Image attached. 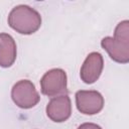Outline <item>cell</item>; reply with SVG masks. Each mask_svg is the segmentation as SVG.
Instances as JSON below:
<instances>
[{
	"label": "cell",
	"mask_w": 129,
	"mask_h": 129,
	"mask_svg": "<svg viewBox=\"0 0 129 129\" xmlns=\"http://www.w3.org/2000/svg\"><path fill=\"white\" fill-rule=\"evenodd\" d=\"M101 46L111 59L119 63L129 61V21L119 22L115 28L114 36H106L101 40Z\"/></svg>",
	"instance_id": "6da1fadb"
},
{
	"label": "cell",
	"mask_w": 129,
	"mask_h": 129,
	"mask_svg": "<svg viewBox=\"0 0 129 129\" xmlns=\"http://www.w3.org/2000/svg\"><path fill=\"white\" fill-rule=\"evenodd\" d=\"M8 24L16 32L29 35L36 32L41 25L40 14L28 5L15 6L8 15Z\"/></svg>",
	"instance_id": "7a4b0ae2"
},
{
	"label": "cell",
	"mask_w": 129,
	"mask_h": 129,
	"mask_svg": "<svg viewBox=\"0 0 129 129\" xmlns=\"http://www.w3.org/2000/svg\"><path fill=\"white\" fill-rule=\"evenodd\" d=\"M67 81V74L63 70L51 69L47 71L40 80L41 93L50 98L68 95Z\"/></svg>",
	"instance_id": "3957f363"
},
{
	"label": "cell",
	"mask_w": 129,
	"mask_h": 129,
	"mask_svg": "<svg viewBox=\"0 0 129 129\" xmlns=\"http://www.w3.org/2000/svg\"><path fill=\"white\" fill-rule=\"evenodd\" d=\"M11 98L14 104L21 109L33 108L40 100L34 84L29 80H20L11 90Z\"/></svg>",
	"instance_id": "277c9868"
},
{
	"label": "cell",
	"mask_w": 129,
	"mask_h": 129,
	"mask_svg": "<svg viewBox=\"0 0 129 129\" xmlns=\"http://www.w3.org/2000/svg\"><path fill=\"white\" fill-rule=\"evenodd\" d=\"M76 106L84 115H95L102 111L104 98L101 93L94 90H81L76 93Z\"/></svg>",
	"instance_id": "5b68a950"
},
{
	"label": "cell",
	"mask_w": 129,
	"mask_h": 129,
	"mask_svg": "<svg viewBox=\"0 0 129 129\" xmlns=\"http://www.w3.org/2000/svg\"><path fill=\"white\" fill-rule=\"evenodd\" d=\"M103 68H104V59L102 54L97 51H93L89 53L81 67V71H80L81 80L88 85L94 84L100 78Z\"/></svg>",
	"instance_id": "8992f818"
},
{
	"label": "cell",
	"mask_w": 129,
	"mask_h": 129,
	"mask_svg": "<svg viewBox=\"0 0 129 129\" xmlns=\"http://www.w3.org/2000/svg\"><path fill=\"white\" fill-rule=\"evenodd\" d=\"M47 117L56 123L67 121L72 115V103L68 95L52 98L46 105Z\"/></svg>",
	"instance_id": "52a82bcc"
},
{
	"label": "cell",
	"mask_w": 129,
	"mask_h": 129,
	"mask_svg": "<svg viewBox=\"0 0 129 129\" xmlns=\"http://www.w3.org/2000/svg\"><path fill=\"white\" fill-rule=\"evenodd\" d=\"M17 49L14 38L8 33H0V67L9 68L16 59Z\"/></svg>",
	"instance_id": "ba28073f"
},
{
	"label": "cell",
	"mask_w": 129,
	"mask_h": 129,
	"mask_svg": "<svg viewBox=\"0 0 129 129\" xmlns=\"http://www.w3.org/2000/svg\"><path fill=\"white\" fill-rule=\"evenodd\" d=\"M77 129H102L101 126L95 124V123H83L81 124Z\"/></svg>",
	"instance_id": "9c48e42d"
}]
</instances>
